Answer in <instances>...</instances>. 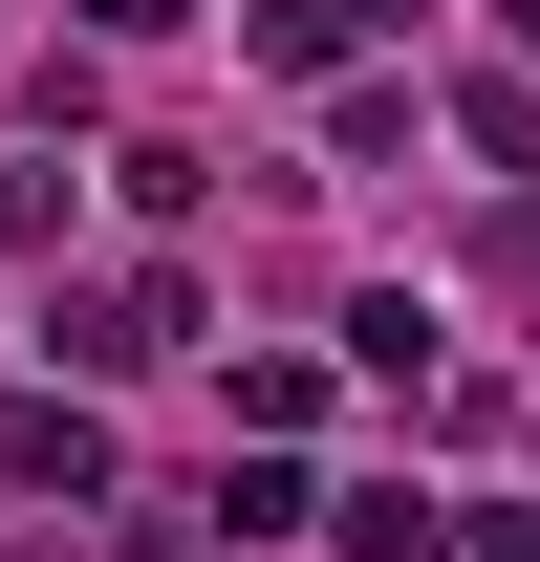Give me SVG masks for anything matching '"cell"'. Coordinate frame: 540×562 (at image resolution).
Segmentation results:
<instances>
[{
	"label": "cell",
	"instance_id": "cell-5",
	"mask_svg": "<svg viewBox=\"0 0 540 562\" xmlns=\"http://www.w3.org/2000/svg\"><path fill=\"white\" fill-rule=\"evenodd\" d=\"M0 238H44V173H22V151H0Z\"/></svg>",
	"mask_w": 540,
	"mask_h": 562
},
{
	"label": "cell",
	"instance_id": "cell-6",
	"mask_svg": "<svg viewBox=\"0 0 540 562\" xmlns=\"http://www.w3.org/2000/svg\"><path fill=\"white\" fill-rule=\"evenodd\" d=\"M368 22H410V0H368Z\"/></svg>",
	"mask_w": 540,
	"mask_h": 562
},
{
	"label": "cell",
	"instance_id": "cell-2",
	"mask_svg": "<svg viewBox=\"0 0 540 562\" xmlns=\"http://www.w3.org/2000/svg\"><path fill=\"white\" fill-rule=\"evenodd\" d=\"M0 497H109V432L66 390H0Z\"/></svg>",
	"mask_w": 540,
	"mask_h": 562
},
{
	"label": "cell",
	"instance_id": "cell-3",
	"mask_svg": "<svg viewBox=\"0 0 540 562\" xmlns=\"http://www.w3.org/2000/svg\"><path fill=\"white\" fill-rule=\"evenodd\" d=\"M346 22H368V0H260L238 44H260V66H346Z\"/></svg>",
	"mask_w": 540,
	"mask_h": 562
},
{
	"label": "cell",
	"instance_id": "cell-1",
	"mask_svg": "<svg viewBox=\"0 0 540 562\" xmlns=\"http://www.w3.org/2000/svg\"><path fill=\"white\" fill-rule=\"evenodd\" d=\"M44 347H66V368H173V347H195V281H173V260H131V281H87Z\"/></svg>",
	"mask_w": 540,
	"mask_h": 562
},
{
	"label": "cell",
	"instance_id": "cell-4",
	"mask_svg": "<svg viewBox=\"0 0 540 562\" xmlns=\"http://www.w3.org/2000/svg\"><path fill=\"white\" fill-rule=\"evenodd\" d=\"M432 562H540V519H432Z\"/></svg>",
	"mask_w": 540,
	"mask_h": 562
}]
</instances>
